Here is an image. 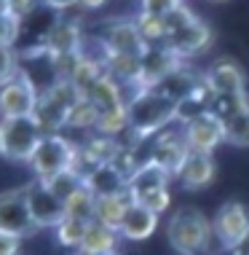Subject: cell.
Listing matches in <instances>:
<instances>
[{"mask_svg":"<svg viewBox=\"0 0 249 255\" xmlns=\"http://www.w3.org/2000/svg\"><path fill=\"white\" fill-rule=\"evenodd\" d=\"M212 40H214L212 27L206 24L201 16H198V19H193L188 27L171 32V35L166 38V46H169V49L174 51L182 62H188V59H193V57H198V54L209 51Z\"/></svg>","mask_w":249,"mask_h":255,"instance_id":"14","label":"cell"},{"mask_svg":"<svg viewBox=\"0 0 249 255\" xmlns=\"http://www.w3.org/2000/svg\"><path fill=\"white\" fill-rule=\"evenodd\" d=\"M118 245H121V234H118V231H113V229H107V226H102V223H96V220H91L78 253H88V255L118 253Z\"/></svg>","mask_w":249,"mask_h":255,"instance_id":"24","label":"cell"},{"mask_svg":"<svg viewBox=\"0 0 249 255\" xmlns=\"http://www.w3.org/2000/svg\"><path fill=\"white\" fill-rule=\"evenodd\" d=\"M158 218L161 215H156V212L134 204L129 210L126 220H123V226H121V239L123 242H148L158 229Z\"/></svg>","mask_w":249,"mask_h":255,"instance_id":"21","label":"cell"},{"mask_svg":"<svg viewBox=\"0 0 249 255\" xmlns=\"http://www.w3.org/2000/svg\"><path fill=\"white\" fill-rule=\"evenodd\" d=\"M214 3H223V0H214Z\"/></svg>","mask_w":249,"mask_h":255,"instance_id":"47","label":"cell"},{"mask_svg":"<svg viewBox=\"0 0 249 255\" xmlns=\"http://www.w3.org/2000/svg\"><path fill=\"white\" fill-rule=\"evenodd\" d=\"M19 32H22V22L11 13H3L0 16V43L3 46H16Z\"/></svg>","mask_w":249,"mask_h":255,"instance_id":"37","label":"cell"},{"mask_svg":"<svg viewBox=\"0 0 249 255\" xmlns=\"http://www.w3.org/2000/svg\"><path fill=\"white\" fill-rule=\"evenodd\" d=\"M137 27H140V35L148 46H164L166 38H169V30H166V19L164 16H153V13H134Z\"/></svg>","mask_w":249,"mask_h":255,"instance_id":"28","label":"cell"},{"mask_svg":"<svg viewBox=\"0 0 249 255\" xmlns=\"http://www.w3.org/2000/svg\"><path fill=\"white\" fill-rule=\"evenodd\" d=\"M131 207H134V199H131L129 191H123V194H113V196H96L94 220L121 234V226H123V220H126Z\"/></svg>","mask_w":249,"mask_h":255,"instance_id":"18","label":"cell"},{"mask_svg":"<svg viewBox=\"0 0 249 255\" xmlns=\"http://www.w3.org/2000/svg\"><path fill=\"white\" fill-rule=\"evenodd\" d=\"M78 153H81V142H75L65 134H43V140L35 148L27 167L32 169L35 180L46 183L65 169H78Z\"/></svg>","mask_w":249,"mask_h":255,"instance_id":"3","label":"cell"},{"mask_svg":"<svg viewBox=\"0 0 249 255\" xmlns=\"http://www.w3.org/2000/svg\"><path fill=\"white\" fill-rule=\"evenodd\" d=\"M231 255H244V253H231Z\"/></svg>","mask_w":249,"mask_h":255,"instance_id":"46","label":"cell"},{"mask_svg":"<svg viewBox=\"0 0 249 255\" xmlns=\"http://www.w3.org/2000/svg\"><path fill=\"white\" fill-rule=\"evenodd\" d=\"M185 62L166 43L164 46H148V51L142 54V73H140V86L137 89H158Z\"/></svg>","mask_w":249,"mask_h":255,"instance_id":"13","label":"cell"},{"mask_svg":"<svg viewBox=\"0 0 249 255\" xmlns=\"http://www.w3.org/2000/svg\"><path fill=\"white\" fill-rule=\"evenodd\" d=\"M27 207H30V218L35 223V229H57L62 220L67 218L65 212V202L51 194L43 183L32 180L27 183Z\"/></svg>","mask_w":249,"mask_h":255,"instance_id":"11","label":"cell"},{"mask_svg":"<svg viewBox=\"0 0 249 255\" xmlns=\"http://www.w3.org/2000/svg\"><path fill=\"white\" fill-rule=\"evenodd\" d=\"M96 38H99L96 43H99L102 54H134V57H142L148 51V43L142 40L134 16H110L107 22H102Z\"/></svg>","mask_w":249,"mask_h":255,"instance_id":"4","label":"cell"},{"mask_svg":"<svg viewBox=\"0 0 249 255\" xmlns=\"http://www.w3.org/2000/svg\"><path fill=\"white\" fill-rule=\"evenodd\" d=\"M188 153H190V148H188V142H185V132H182V124H179V127L164 129L161 134H156L153 140H150L148 161H153L156 167H161L164 172H169V175L174 177Z\"/></svg>","mask_w":249,"mask_h":255,"instance_id":"8","label":"cell"},{"mask_svg":"<svg viewBox=\"0 0 249 255\" xmlns=\"http://www.w3.org/2000/svg\"><path fill=\"white\" fill-rule=\"evenodd\" d=\"M86 231H88V220L65 218V220L57 226V229H54V237H57V242H59L62 247L78 253L81 245H83V237H86Z\"/></svg>","mask_w":249,"mask_h":255,"instance_id":"27","label":"cell"},{"mask_svg":"<svg viewBox=\"0 0 249 255\" xmlns=\"http://www.w3.org/2000/svg\"><path fill=\"white\" fill-rule=\"evenodd\" d=\"M22 75V57L16 54L13 46H3L0 43V84Z\"/></svg>","mask_w":249,"mask_h":255,"instance_id":"35","label":"cell"},{"mask_svg":"<svg viewBox=\"0 0 249 255\" xmlns=\"http://www.w3.org/2000/svg\"><path fill=\"white\" fill-rule=\"evenodd\" d=\"M247 108H249L247 92L244 94H212V105H209L212 113L217 116V119H223V121H228L231 116H236Z\"/></svg>","mask_w":249,"mask_h":255,"instance_id":"32","label":"cell"},{"mask_svg":"<svg viewBox=\"0 0 249 255\" xmlns=\"http://www.w3.org/2000/svg\"><path fill=\"white\" fill-rule=\"evenodd\" d=\"M182 3L185 0H140V11L153 13V16H169V13Z\"/></svg>","mask_w":249,"mask_h":255,"instance_id":"38","label":"cell"},{"mask_svg":"<svg viewBox=\"0 0 249 255\" xmlns=\"http://www.w3.org/2000/svg\"><path fill=\"white\" fill-rule=\"evenodd\" d=\"M129 134L137 142L153 140L164 129L179 121V102L164 94L161 89H131L126 97Z\"/></svg>","mask_w":249,"mask_h":255,"instance_id":"1","label":"cell"},{"mask_svg":"<svg viewBox=\"0 0 249 255\" xmlns=\"http://www.w3.org/2000/svg\"><path fill=\"white\" fill-rule=\"evenodd\" d=\"M107 3L110 0H78V8L81 11H99V8H105Z\"/></svg>","mask_w":249,"mask_h":255,"instance_id":"42","label":"cell"},{"mask_svg":"<svg viewBox=\"0 0 249 255\" xmlns=\"http://www.w3.org/2000/svg\"><path fill=\"white\" fill-rule=\"evenodd\" d=\"M88 102H94L96 108H99V113L102 110H110V108H118V105H126V97H129V89L118 84V81L113 78V75H102L96 84L88 89L86 94H83Z\"/></svg>","mask_w":249,"mask_h":255,"instance_id":"23","label":"cell"},{"mask_svg":"<svg viewBox=\"0 0 249 255\" xmlns=\"http://www.w3.org/2000/svg\"><path fill=\"white\" fill-rule=\"evenodd\" d=\"M0 231L22 239L38 231L30 218V207H27V185L0 194Z\"/></svg>","mask_w":249,"mask_h":255,"instance_id":"10","label":"cell"},{"mask_svg":"<svg viewBox=\"0 0 249 255\" xmlns=\"http://www.w3.org/2000/svg\"><path fill=\"white\" fill-rule=\"evenodd\" d=\"M94 204H96V196L86 188V183H83L65 202V212H67V218H78V220H88V223H91L94 220Z\"/></svg>","mask_w":249,"mask_h":255,"instance_id":"30","label":"cell"},{"mask_svg":"<svg viewBox=\"0 0 249 255\" xmlns=\"http://www.w3.org/2000/svg\"><path fill=\"white\" fill-rule=\"evenodd\" d=\"M40 100V89L32 84L27 75H16V78L0 84V119H27L35 113Z\"/></svg>","mask_w":249,"mask_h":255,"instance_id":"7","label":"cell"},{"mask_svg":"<svg viewBox=\"0 0 249 255\" xmlns=\"http://www.w3.org/2000/svg\"><path fill=\"white\" fill-rule=\"evenodd\" d=\"M225 124V142H233L239 148H249V108L231 116Z\"/></svg>","mask_w":249,"mask_h":255,"instance_id":"33","label":"cell"},{"mask_svg":"<svg viewBox=\"0 0 249 255\" xmlns=\"http://www.w3.org/2000/svg\"><path fill=\"white\" fill-rule=\"evenodd\" d=\"M134 199V204L145 207V210L156 212V215H161V212H166L171 207V191L169 185H164V188H150V191H142V194L131 196Z\"/></svg>","mask_w":249,"mask_h":255,"instance_id":"34","label":"cell"},{"mask_svg":"<svg viewBox=\"0 0 249 255\" xmlns=\"http://www.w3.org/2000/svg\"><path fill=\"white\" fill-rule=\"evenodd\" d=\"M43 5H46V8H51V11L65 13L70 8H78V0H43Z\"/></svg>","mask_w":249,"mask_h":255,"instance_id":"41","label":"cell"},{"mask_svg":"<svg viewBox=\"0 0 249 255\" xmlns=\"http://www.w3.org/2000/svg\"><path fill=\"white\" fill-rule=\"evenodd\" d=\"M164 19H166V30H169V35H171V32H177V30H182V27H188L193 19H198V16H196V11H193L190 5L182 3V5H177V8L171 11L169 16H164Z\"/></svg>","mask_w":249,"mask_h":255,"instance_id":"36","label":"cell"},{"mask_svg":"<svg viewBox=\"0 0 249 255\" xmlns=\"http://www.w3.org/2000/svg\"><path fill=\"white\" fill-rule=\"evenodd\" d=\"M40 140H43V129L38 127V121L32 116L3 121V158H8V161L30 164Z\"/></svg>","mask_w":249,"mask_h":255,"instance_id":"5","label":"cell"},{"mask_svg":"<svg viewBox=\"0 0 249 255\" xmlns=\"http://www.w3.org/2000/svg\"><path fill=\"white\" fill-rule=\"evenodd\" d=\"M212 226H214V242L223 250L236 253L249 239V210L236 199H231L217 210Z\"/></svg>","mask_w":249,"mask_h":255,"instance_id":"6","label":"cell"},{"mask_svg":"<svg viewBox=\"0 0 249 255\" xmlns=\"http://www.w3.org/2000/svg\"><path fill=\"white\" fill-rule=\"evenodd\" d=\"M102 75H105V62H102V57H94L91 51L83 49L78 57H75L70 73H67V81H70L81 94H86Z\"/></svg>","mask_w":249,"mask_h":255,"instance_id":"20","label":"cell"},{"mask_svg":"<svg viewBox=\"0 0 249 255\" xmlns=\"http://www.w3.org/2000/svg\"><path fill=\"white\" fill-rule=\"evenodd\" d=\"M40 46L51 54L54 59L62 57H75L83 51V27L78 19L59 16L46 27V32L40 35Z\"/></svg>","mask_w":249,"mask_h":255,"instance_id":"9","label":"cell"},{"mask_svg":"<svg viewBox=\"0 0 249 255\" xmlns=\"http://www.w3.org/2000/svg\"><path fill=\"white\" fill-rule=\"evenodd\" d=\"M83 180H86V188L91 191L94 196H113V194L129 191V177L123 175L115 164H107V167H96L91 172H86Z\"/></svg>","mask_w":249,"mask_h":255,"instance_id":"19","label":"cell"},{"mask_svg":"<svg viewBox=\"0 0 249 255\" xmlns=\"http://www.w3.org/2000/svg\"><path fill=\"white\" fill-rule=\"evenodd\" d=\"M185 132V142H188L190 150H198V153H214L220 145L225 142V124L223 119L206 110V113L196 116V119L182 124Z\"/></svg>","mask_w":249,"mask_h":255,"instance_id":"12","label":"cell"},{"mask_svg":"<svg viewBox=\"0 0 249 255\" xmlns=\"http://www.w3.org/2000/svg\"><path fill=\"white\" fill-rule=\"evenodd\" d=\"M169 180H171L169 172H164L161 167H156L153 161H145L142 167L129 177V194L137 196V194L150 191V188H164V185H169Z\"/></svg>","mask_w":249,"mask_h":255,"instance_id":"25","label":"cell"},{"mask_svg":"<svg viewBox=\"0 0 249 255\" xmlns=\"http://www.w3.org/2000/svg\"><path fill=\"white\" fill-rule=\"evenodd\" d=\"M38 183H40V180H38ZM83 183H86V180H83V172H81V169H65V172H59L57 177L46 180L43 185L51 191V194H57L62 202H67V199H70Z\"/></svg>","mask_w":249,"mask_h":255,"instance_id":"31","label":"cell"},{"mask_svg":"<svg viewBox=\"0 0 249 255\" xmlns=\"http://www.w3.org/2000/svg\"><path fill=\"white\" fill-rule=\"evenodd\" d=\"M123 132H129V110H126V105L102 110V113H99V124H96V134L121 137Z\"/></svg>","mask_w":249,"mask_h":255,"instance_id":"29","label":"cell"},{"mask_svg":"<svg viewBox=\"0 0 249 255\" xmlns=\"http://www.w3.org/2000/svg\"><path fill=\"white\" fill-rule=\"evenodd\" d=\"M214 175H217V167H214V158L212 153H198V150H190L188 156H185L182 167L177 172V180L182 188L188 191H201L206 185H212Z\"/></svg>","mask_w":249,"mask_h":255,"instance_id":"17","label":"cell"},{"mask_svg":"<svg viewBox=\"0 0 249 255\" xmlns=\"http://www.w3.org/2000/svg\"><path fill=\"white\" fill-rule=\"evenodd\" d=\"M96 124H99V108L94 102H88L86 97H81L67 113V124L65 129L70 132H96Z\"/></svg>","mask_w":249,"mask_h":255,"instance_id":"26","label":"cell"},{"mask_svg":"<svg viewBox=\"0 0 249 255\" xmlns=\"http://www.w3.org/2000/svg\"><path fill=\"white\" fill-rule=\"evenodd\" d=\"M3 13H8V0H0V16Z\"/></svg>","mask_w":249,"mask_h":255,"instance_id":"43","label":"cell"},{"mask_svg":"<svg viewBox=\"0 0 249 255\" xmlns=\"http://www.w3.org/2000/svg\"><path fill=\"white\" fill-rule=\"evenodd\" d=\"M0 156H3V121H0Z\"/></svg>","mask_w":249,"mask_h":255,"instance_id":"44","label":"cell"},{"mask_svg":"<svg viewBox=\"0 0 249 255\" xmlns=\"http://www.w3.org/2000/svg\"><path fill=\"white\" fill-rule=\"evenodd\" d=\"M102 62H105V73L113 75L129 92L140 86L142 57H134V54H102Z\"/></svg>","mask_w":249,"mask_h":255,"instance_id":"22","label":"cell"},{"mask_svg":"<svg viewBox=\"0 0 249 255\" xmlns=\"http://www.w3.org/2000/svg\"><path fill=\"white\" fill-rule=\"evenodd\" d=\"M75 255H88V253H75ZM99 255H118V253H99Z\"/></svg>","mask_w":249,"mask_h":255,"instance_id":"45","label":"cell"},{"mask_svg":"<svg viewBox=\"0 0 249 255\" xmlns=\"http://www.w3.org/2000/svg\"><path fill=\"white\" fill-rule=\"evenodd\" d=\"M22 237H13V234H3L0 231V255H19L22 253Z\"/></svg>","mask_w":249,"mask_h":255,"instance_id":"40","label":"cell"},{"mask_svg":"<svg viewBox=\"0 0 249 255\" xmlns=\"http://www.w3.org/2000/svg\"><path fill=\"white\" fill-rule=\"evenodd\" d=\"M204 84L212 94H244L247 92V73L236 59L220 57L204 70Z\"/></svg>","mask_w":249,"mask_h":255,"instance_id":"15","label":"cell"},{"mask_svg":"<svg viewBox=\"0 0 249 255\" xmlns=\"http://www.w3.org/2000/svg\"><path fill=\"white\" fill-rule=\"evenodd\" d=\"M121 142L118 137H107V134H88L86 140L81 142V153H78V169L86 175L96 167H107L113 164L121 153Z\"/></svg>","mask_w":249,"mask_h":255,"instance_id":"16","label":"cell"},{"mask_svg":"<svg viewBox=\"0 0 249 255\" xmlns=\"http://www.w3.org/2000/svg\"><path fill=\"white\" fill-rule=\"evenodd\" d=\"M166 239L177 255H209L214 245V226L201 210L182 207L166 223Z\"/></svg>","mask_w":249,"mask_h":255,"instance_id":"2","label":"cell"},{"mask_svg":"<svg viewBox=\"0 0 249 255\" xmlns=\"http://www.w3.org/2000/svg\"><path fill=\"white\" fill-rule=\"evenodd\" d=\"M40 5H43V0H8V13L16 16L19 22H24V19H30Z\"/></svg>","mask_w":249,"mask_h":255,"instance_id":"39","label":"cell"}]
</instances>
